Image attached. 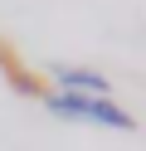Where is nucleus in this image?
Masks as SVG:
<instances>
[{
    "instance_id": "f03ea898",
    "label": "nucleus",
    "mask_w": 146,
    "mask_h": 151,
    "mask_svg": "<svg viewBox=\"0 0 146 151\" xmlns=\"http://www.w3.org/2000/svg\"><path fill=\"white\" fill-rule=\"evenodd\" d=\"M58 83L68 93H97V98H107V78H97L88 68H58Z\"/></svg>"
},
{
    "instance_id": "f257e3e1",
    "label": "nucleus",
    "mask_w": 146,
    "mask_h": 151,
    "mask_svg": "<svg viewBox=\"0 0 146 151\" xmlns=\"http://www.w3.org/2000/svg\"><path fill=\"white\" fill-rule=\"evenodd\" d=\"M49 112L54 117H73V122H102V127L132 132V112H122L112 98H97V93H54Z\"/></svg>"
}]
</instances>
